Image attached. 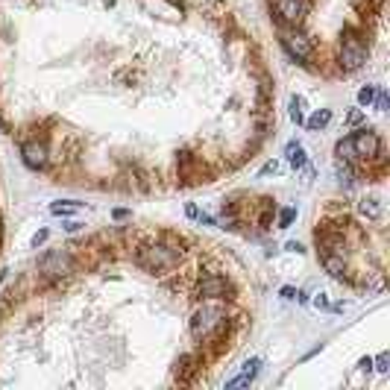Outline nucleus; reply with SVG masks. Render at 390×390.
<instances>
[{"label":"nucleus","instance_id":"obj_1","mask_svg":"<svg viewBox=\"0 0 390 390\" xmlns=\"http://www.w3.org/2000/svg\"><path fill=\"white\" fill-rule=\"evenodd\" d=\"M182 250L173 244H144L135 250V264L147 273H168L179 264Z\"/></svg>","mask_w":390,"mask_h":390},{"label":"nucleus","instance_id":"obj_2","mask_svg":"<svg viewBox=\"0 0 390 390\" xmlns=\"http://www.w3.org/2000/svg\"><path fill=\"white\" fill-rule=\"evenodd\" d=\"M223 299H205L203 306L191 314V334L197 341H205L214 329H220L226 323V311L220 306Z\"/></svg>","mask_w":390,"mask_h":390},{"label":"nucleus","instance_id":"obj_3","mask_svg":"<svg viewBox=\"0 0 390 390\" xmlns=\"http://www.w3.org/2000/svg\"><path fill=\"white\" fill-rule=\"evenodd\" d=\"M338 62L343 73L358 71L361 65L367 62V41L358 36L355 30H343L341 36V50H338Z\"/></svg>","mask_w":390,"mask_h":390},{"label":"nucleus","instance_id":"obj_4","mask_svg":"<svg viewBox=\"0 0 390 390\" xmlns=\"http://www.w3.org/2000/svg\"><path fill=\"white\" fill-rule=\"evenodd\" d=\"M279 41H282V47H285V53H288L290 59H297V62H311V56H314V41H311V36H306L302 30H297V27L282 30Z\"/></svg>","mask_w":390,"mask_h":390},{"label":"nucleus","instance_id":"obj_5","mask_svg":"<svg viewBox=\"0 0 390 390\" xmlns=\"http://www.w3.org/2000/svg\"><path fill=\"white\" fill-rule=\"evenodd\" d=\"M73 270V258L65 250H50L38 258V273L45 279H62Z\"/></svg>","mask_w":390,"mask_h":390},{"label":"nucleus","instance_id":"obj_6","mask_svg":"<svg viewBox=\"0 0 390 390\" xmlns=\"http://www.w3.org/2000/svg\"><path fill=\"white\" fill-rule=\"evenodd\" d=\"M232 294V279L223 273H205L197 282V297L200 299H226Z\"/></svg>","mask_w":390,"mask_h":390},{"label":"nucleus","instance_id":"obj_7","mask_svg":"<svg viewBox=\"0 0 390 390\" xmlns=\"http://www.w3.org/2000/svg\"><path fill=\"white\" fill-rule=\"evenodd\" d=\"M352 147H355V156L370 161L373 156H378V150H382V138H378V133H373V129H355V135H349Z\"/></svg>","mask_w":390,"mask_h":390},{"label":"nucleus","instance_id":"obj_8","mask_svg":"<svg viewBox=\"0 0 390 390\" xmlns=\"http://www.w3.org/2000/svg\"><path fill=\"white\" fill-rule=\"evenodd\" d=\"M21 156H24V165L30 170H45L47 161H50V150H47V141L45 138H36V141H27L24 147H21Z\"/></svg>","mask_w":390,"mask_h":390},{"label":"nucleus","instance_id":"obj_9","mask_svg":"<svg viewBox=\"0 0 390 390\" xmlns=\"http://www.w3.org/2000/svg\"><path fill=\"white\" fill-rule=\"evenodd\" d=\"M308 9H311V0H276V15L290 27L302 24Z\"/></svg>","mask_w":390,"mask_h":390},{"label":"nucleus","instance_id":"obj_10","mask_svg":"<svg viewBox=\"0 0 390 390\" xmlns=\"http://www.w3.org/2000/svg\"><path fill=\"white\" fill-rule=\"evenodd\" d=\"M258 370H262V361H258V358L244 361V364H241V370H238V376L226 382V390H235V387H250V385L255 382Z\"/></svg>","mask_w":390,"mask_h":390},{"label":"nucleus","instance_id":"obj_11","mask_svg":"<svg viewBox=\"0 0 390 390\" xmlns=\"http://www.w3.org/2000/svg\"><path fill=\"white\" fill-rule=\"evenodd\" d=\"M320 262L326 267V273L334 279H346V255L338 253H320Z\"/></svg>","mask_w":390,"mask_h":390},{"label":"nucleus","instance_id":"obj_12","mask_svg":"<svg viewBox=\"0 0 390 390\" xmlns=\"http://www.w3.org/2000/svg\"><path fill=\"white\" fill-rule=\"evenodd\" d=\"M285 156H288V165L294 170H306L308 168V156H306V147L299 144V141H288L285 147Z\"/></svg>","mask_w":390,"mask_h":390},{"label":"nucleus","instance_id":"obj_13","mask_svg":"<svg viewBox=\"0 0 390 390\" xmlns=\"http://www.w3.org/2000/svg\"><path fill=\"white\" fill-rule=\"evenodd\" d=\"M200 370V358L197 355H179V361H176V376H179V382H191V376Z\"/></svg>","mask_w":390,"mask_h":390},{"label":"nucleus","instance_id":"obj_14","mask_svg":"<svg viewBox=\"0 0 390 390\" xmlns=\"http://www.w3.org/2000/svg\"><path fill=\"white\" fill-rule=\"evenodd\" d=\"M358 211H361V218H367V220H378V218H382V203L373 200V197H364L358 203Z\"/></svg>","mask_w":390,"mask_h":390},{"label":"nucleus","instance_id":"obj_15","mask_svg":"<svg viewBox=\"0 0 390 390\" xmlns=\"http://www.w3.org/2000/svg\"><path fill=\"white\" fill-rule=\"evenodd\" d=\"M334 153H338V161H346V165H355L358 161V156H355V147L349 138H341L338 147H334Z\"/></svg>","mask_w":390,"mask_h":390},{"label":"nucleus","instance_id":"obj_16","mask_svg":"<svg viewBox=\"0 0 390 390\" xmlns=\"http://www.w3.org/2000/svg\"><path fill=\"white\" fill-rule=\"evenodd\" d=\"M80 209H82V203H77V200H59L50 205V211L56 214V218H68V214H77Z\"/></svg>","mask_w":390,"mask_h":390},{"label":"nucleus","instance_id":"obj_17","mask_svg":"<svg viewBox=\"0 0 390 390\" xmlns=\"http://www.w3.org/2000/svg\"><path fill=\"white\" fill-rule=\"evenodd\" d=\"M334 176L341 179V185H343V188H352V185H355L352 165H346V161H338V165H334Z\"/></svg>","mask_w":390,"mask_h":390},{"label":"nucleus","instance_id":"obj_18","mask_svg":"<svg viewBox=\"0 0 390 390\" xmlns=\"http://www.w3.org/2000/svg\"><path fill=\"white\" fill-rule=\"evenodd\" d=\"M329 121H332V112H329V109H317V112H314L308 121H306V126H308V129H323V126H329Z\"/></svg>","mask_w":390,"mask_h":390},{"label":"nucleus","instance_id":"obj_19","mask_svg":"<svg viewBox=\"0 0 390 390\" xmlns=\"http://www.w3.org/2000/svg\"><path fill=\"white\" fill-rule=\"evenodd\" d=\"M290 121L294 124H306V117H302V97H290Z\"/></svg>","mask_w":390,"mask_h":390},{"label":"nucleus","instance_id":"obj_20","mask_svg":"<svg viewBox=\"0 0 390 390\" xmlns=\"http://www.w3.org/2000/svg\"><path fill=\"white\" fill-rule=\"evenodd\" d=\"M373 100H376V85H364L358 91V106H367V109H370Z\"/></svg>","mask_w":390,"mask_h":390},{"label":"nucleus","instance_id":"obj_21","mask_svg":"<svg viewBox=\"0 0 390 390\" xmlns=\"http://www.w3.org/2000/svg\"><path fill=\"white\" fill-rule=\"evenodd\" d=\"M294 220H297V209H282L279 211V229H288Z\"/></svg>","mask_w":390,"mask_h":390},{"label":"nucleus","instance_id":"obj_22","mask_svg":"<svg viewBox=\"0 0 390 390\" xmlns=\"http://www.w3.org/2000/svg\"><path fill=\"white\" fill-rule=\"evenodd\" d=\"M364 121V112L361 109H352L349 115H346V124H349V126H358Z\"/></svg>","mask_w":390,"mask_h":390},{"label":"nucleus","instance_id":"obj_23","mask_svg":"<svg viewBox=\"0 0 390 390\" xmlns=\"http://www.w3.org/2000/svg\"><path fill=\"white\" fill-rule=\"evenodd\" d=\"M270 173H279V161L273 159V161H264V168L258 170V176H270Z\"/></svg>","mask_w":390,"mask_h":390},{"label":"nucleus","instance_id":"obj_24","mask_svg":"<svg viewBox=\"0 0 390 390\" xmlns=\"http://www.w3.org/2000/svg\"><path fill=\"white\" fill-rule=\"evenodd\" d=\"M373 103H376L378 112H387V94H378V91H376V100H373Z\"/></svg>","mask_w":390,"mask_h":390},{"label":"nucleus","instance_id":"obj_25","mask_svg":"<svg viewBox=\"0 0 390 390\" xmlns=\"http://www.w3.org/2000/svg\"><path fill=\"white\" fill-rule=\"evenodd\" d=\"M376 364H378V367H376V370H378V373H387V364H390V355H387V352H382V355H378V361H376Z\"/></svg>","mask_w":390,"mask_h":390},{"label":"nucleus","instance_id":"obj_26","mask_svg":"<svg viewBox=\"0 0 390 390\" xmlns=\"http://www.w3.org/2000/svg\"><path fill=\"white\" fill-rule=\"evenodd\" d=\"M45 241H47V229H41V232H38L36 238H32V246H36V250H38V246L45 244Z\"/></svg>","mask_w":390,"mask_h":390},{"label":"nucleus","instance_id":"obj_27","mask_svg":"<svg viewBox=\"0 0 390 390\" xmlns=\"http://www.w3.org/2000/svg\"><path fill=\"white\" fill-rule=\"evenodd\" d=\"M314 306H317V308H332L329 299H326V294H317V297H314Z\"/></svg>","mask_w":390,"mask_h":390},{"label":"nucleus","instance_id":"obj_28","mask_svg":"<svg viewBox=\"0 0 390 390\" xmlns=\"http://www.w3.org/2000/svg\"><path fill=\"white\" fill-rule=\"evenodd\" d=\"M358 370H361V373H370V370H373V358H361V361H358Z\"/></svg>","mask_w":390,"mask_h":390},{"label":"nucleus","instance_id":"obj_29","mask_svg":"<svg viewBox=\"0 0 390 390\" xmlns=\"http://www.w3.org/2000/svg\"><path fill=\"white\" fill-rule=\"evenodd\" d=\"M80 220H68V223H65V232H80Z\"/></svg>","mask_w":390,"mask_h":390},{"label":"nucleus","instance_id":"obj_30","mask_svg":"<svg viewBox=\"0 0 390 390\" xmlns=\"http://www.w3.org/2000/svg\"><path fill=\"white\" fill-rule=\"evenodd\" d=\"M294 297H297L294 288H282V299H294Z\"/></svg>","mask_w":390,"mask_h":390},{"label":"nucleus","instance_id":"obj_31","mask_svg":"<svg viewBox=\"0 0 390 390\" xmlns=\"http://www.w3.org/2000/svg\"><path fill=\"white\" fill-rule=\"evenodd\" d=\"M185 211H188V218L197 220V214H200V211H197V205H194V203H188V209H185Z\"/></svg>","mask_w":390,"mask_h":390},{"label":"nucleus","instance_id":"obj_32","mask_svg":"<svg viewBox=\"0 0 390 390\" xmlns=\"http://www.w3.org/2000/svg\"><path fill=\"white\" fill-rule=\"evenodd\" d=\"M288 250H290V253H302V244H297V241H290V244H288Z\"/></svg>","mask_w":390,"mask_h":390},{"label":"nucleus","instance_id":"obj_33","mask_svg":"<svg viewBox=\"0 0 390 390\" xmlns=\"http://www.w3.org/2000/svg\"><path fill=\"white\" fill-rule=\"evenodd\" d=\"M0 235H3V220H0Z\"/></svg>","mask_w":390,"mask_h":390}]
</instances>
